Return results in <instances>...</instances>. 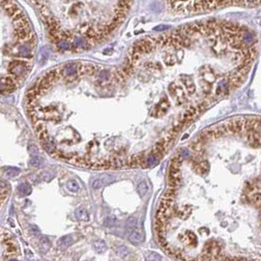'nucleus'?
<instances>
[{
	"label": "nucleus",
	"instance_id": "obj_22",
	"mask_svg": "<svg viewBox=\"0 0 261 261\" xmlns=\"http://www.w3.org/2000/svg\"><path fill=\"white\" fill-rule=\"evenodd\" d=\"M43 163H44V159L39 155H34L30 160V163L33 166H40Z\"/></svg>",
	"mask_w": 261,
	"mask_h": 261
},
{
	"label": "nucleus",
	"instance_id": "obj_6",
	"mask_svg": "<svg viewBox=\"0 0 261 261\" xmlns=\"http://www.w3.org/2000/svg\"><path fill=\"white\" fill-rule=\"evenodd\" d=\"M79 75H86V76H92L96 73V68L92 64H79Z\"/></svg>",
	"mask_w": 261,
	"mask_h": 261
},
{
	"label": "nucleus",
	"instance_id": "obj_28",
	"mask_svg": "<svg viewBox=\"0 0 261 261\" xmlns=\"http://www.w3.org/2000/svg\"><path fill=\"white\" fill-rule=\"evenodd\" d=\"M127 225L129 226V227H134V226L137 225V219H135L134 217L129 218L128 222H127Z\"/></svg>",
	"mask_w": 261,
	"mask_h": 261
},
{
	"label": "nucleus",
	"instance_id": "obj_24",
	"mask_svg": "<svg viewBox=\"0 0 261 261\" xmlns=\"http://www.w3.org/2000/svg\"><path fill=\"white\" fill-rule=\"evenodd\" d=\"M174 197H175V190L173 189H168L162 196V198H164V199H174Z\"/></svg>",
	"mask_w": 261,
	"mask_h": 261
},
{
	"label": "nucleus",
	"instance_id": "obj_23",
	"mask_svg": "<svg viewBox=\"0 0 261 261\" xmlns=\"http://www.w3.org/2000/svg\"><path fill=\"white\" fill-rule=\"evenodd\" d=\"M183 162V158L181 156H177L172 159L171 163H170V167L171 168H180L181 163Z\"/></svg>",
	"mask_w": 261,
	"mask_h": 261
},
{
	"label": "nucleus",
	"instance_id": "obj_10",
	"mask_svg": "<svg viewBox=\"0 0 261 261\" xmlns=\"http://www.w3.org/2000/svg\"><path fill=\"white\" fill-rule=\"evenodd\" d=\"M50 241L47 236H42L40 238V241H39V248H40V251L42 252H47L48 251V248H50Z\"/></svg>",
	"mask_w": 261,
	"mask_h": 261
},
{
	"label": "nucleus",
	"instance_id": "obj_11",
	"mask_svg": "<svg viewBox=\"0 0 261 261\" xmlns=\"http://www.w3.org/2000/svg\"><path fill=\"white\" fill-rule=\"evenodd\" d=\"M75 216L79 220H83V222L89 220V214L85 208H77L75 211Z\"/></svg>",
	"mask_w": 261,
	"mask_h": 261
},
{
	"label": "nucleus",
	"instance_id": "obj_14",
	"mask_svg": "<svg viewBox=\"0 0 261 261\" xmlns=\"http://www.w3.org/2000/svg\"><path fill=\"white\" fill-rule=\"evenodd\" d=\"M18 191L20 192V195H29L32 192V188L29 184L21 183L18 187Z\"/></svg>",
	"mask_w": 261,
	"mask_h": 261
},
{
	"label": "nucleus",
	"instance_id": "obj_15",
	"mask_svg": "<svg viewBox=\"0 0 261 261\" xmlns=\"http://www.w3.org/2000/svg\"><path fill=\"white\" fill-rule=\"evenodd\" d=\"M93 248L95 249V252H97L98 253H102L105 252L106 251V245L105 241L103 240H97L93 243Z\"/></svg>",
	"mask_w": 261,
	"mask_h": 261
},
{
	"label": "nucleus",
	"instance_id": "obj_1",
	"mask_svg": "<svg viewBox=\"0 0 261 261\" xmlns=\"http://www.w3.org/2000/svg\"><path fill=\"white\" fill-rule=\"evenodd\" d=\"M36 36L30 19L16 0H0V52L32 60Z\"/></svg>",
	"mask_w": 261,
	"mask_h": 261
},
{
	"label": "nucleus",
	"instance_id": "obj_25",
	"mask_svg": "<svg viewBox=\"0 0 261 261\" xmlns=\"http://www.w3.org/2000/svg\"><path fill=\"white\" fill-rule=\"evenodd\" d=\"M53 176H54V174H53L52 171H49V170H44V171L41 173V177H42V179H44L45 181L52 180V179L53 178Z\"/></svg>",
	"mask_w": 261,
	"mask_h": 261
},
{
	"label": "nucleus",
	"instance_id": "obj_29",
	"mask_svg": "<svg viewBox=\"0 0 261 261\" xmlns=\"http://www.w3.org/2000/svg\"><path fill=\"white\" fill-rule=\"evenodd\" d=\"M6 187H7L6 183H5L4 181H1V180H0V191H5V190H6Z\"/></svg>",
	"mask_w": 261,
	"mask_h": 261
},
{
	"label": "nucleus",
	"instance_id": "obj_26",
	"mask_svg": "<svg viewBox=\"0 0 261 261\" xmlns=\"http://www.w3.org/2000/svg\"><path fill=\"white\" fill-rule=\"evenodd\" d=\"M115 223H116L115 217H107L104 222V225L106 226V227H111V226L115 225Z\"/></svg>",
	"mask_w": 261,
	"mask_h": 261
},
{
	"label": "nucleus",
	"instance_id": "obj_18",
	"mask_svg": "<svg viewBox=\"0 0 261 261\" xmlns=\"http://www.w3.org/2000/svg\"><path fill=\"white\" fill-rule=\"evenodd\" d=\"M5 174L7 175L8 177H16V175H19L20 173V169L16 168V167H13V166H9V167H5Z\"/></svg>",
	"mask_w": 261,
	"mask_h": 261
},
{
	"label": "nucleus",
	"instance_id": "obj_13",
	"mask_svg": "<svg viewBox=\"0 0 261 261\" xmlns=\"http://www.w3.org/2000/svg\"><path fill=\"white\" fill-rule=\"evenodd\" d=\"M201 75L203 76V78L204 80L207 81V82H213L215 80V73L212 70H205V67L203 68V69L201 70Z\"/></svg>",
	"mask_w": 261,
	"mask_h": 261
},
{
	"label": "nucleus",
	"instance_id": "obj_17",
	"mask_svg": "<svg viewBox=\"0 0 261 261\" xmlns=\"http://www.w3.org/2000/svg\"><path fill=\"white\" fill-rule=\"evenodd\" d=\"M195 169H196V171L199 172V173L207 172L208 169H209V163L206 161H202V162H199V163H196Z\"/></svg>",
	"mask_w": 261,
	"mask_h": 261
},
{
	"label": "nucleus",
	"instance_id": "obj_12",
	"mask_svg": "<svg viewBox=\"0 0 261 261\" xmlns=\"http://www.w3.org/2000/svg\"><path fill=\"white\" fill-rule=\"evenodd\" d=\"M182 82L184 83V85L187 88V91H188L189 94H191L195 92V85L194 83V80L191 77H185L182 78Z\"/></svg>",
	"mask_w": 261,
	"mask_h": 261
},
{
	"label": "nucleus",
	"instance_id": "obj_4",
	"mask_svg": "<svg viewBox=\"0 0 261 261\" xmlns=\"http://www.w3.org/2000/svg\"><path fill=\"white\" fill-rule=\"evenodd\" d=\"M220 246L217 242L215 241H211L208 242L205 247H204V256H208L207 259L212 258V256H217V255L220 253Z\"/></svg>",
	"mask_w": 261,
	"mask_h": 261
},
{
	"label": "nucleus",
	"instance_id": "obj_9",
	"mask_svg": "<svg viewBox=\"0 0 261 261\" xmlns=\"http://www.w3.org/2000/svg\"><path fill=\"white\" fill-rule=\"evenodd\" d=\"M73 243V239L72 235H66L61 237L58 240V247L61 249H66L69 248L72 244Z\"/></svg>",
	"mask_w": 261,
	"mask_h": 261
},
{
	"label": "nucleus",
	"instance_id": "obj_16",
	"mask_svg": "<svg viewBox=\"0 0 261 261\" xmlns=\"http://www.w3.org/2000/svg\"><path fill=\"white\" fill-rule=\"evenodd\" d=\"M158 163H159V160L153 154H149L148 156H146L145 161H144V163H146L145 167L147 166L152 167V166H156V164H158Z\"/></svg>",
	"mask_w": 261,
	"mask_h": 261
},
{
	"label": "nucleus",
	"instance_id": "obj_20",
	"mask_svg": "<svg viewBox=\"0 0 261 261\" xmlns=\"http://www.w3.org/2000/svg\"><path fill=\"white\" fill-rule=\"evenodd\" d=\"M67 188H68V190L73 191V192H77L79 191V189H80V187H79V184L77 182V181L70 180V181H68V183H67Z\"/></svg>",
	"mask_w": 261,
	"mask_h": 261
},
{
	"label": "nucleus",
	"instance_id": "obj_21",
	"mask_svg": "<svg viewBox=\"0 0 261 261\" xmlns=\"http://www.w3.org/2000/svg\"><path fill=\"white\" fill-rule=\"evenodd\" d=\"M116 253H117V255L119 257H121V258H125V257H127L128 255H129V249L127 248V247H125V246H119V247H117V248H116Z\"/></svg>",
	"mask_w": 261,
	"mask_h": 261
},
{
	"label": "nucleus",
	"instance_id": "obj_3",
	"mask_svg": "<svg viewBox=\"0 0 261 261\" xmlns=\"http://www.w3.org/2000/svg\"><path fill=\"white\" fill-rule=\"evenodd\" d=\"M16 78L12 76H6L0 78V93H9L16 89Z\"/></svg>",
	"mask_w": 261,
	"mask_h": 261
},
{
	"label": "nucleus",
	"instance_id": "obj_5",
	"mask_svg": "<svg viewBox=\"0 0 261 261\" xmlns=\"http://www.w3.org/2000/svg\"><path fill=\"white\" fill-rule=\"evenodd\" d=\"M168 109H169V102L166 98H164L155 106L154 115L157 117H161V116L166 114L168 110Z\"/></svg>",
	"mask_w": 261,
	"mask_h": 261
},
{
	"label": "nucleus",
	"instance_id": "obj_7",
	"mask_svg": "<svg viewBox=\"0 0 261 261\" xmlns=\"http://www.w3.org/2000/svg\"><path fill=\"white\" fill-rule=\"evenodd\" d=\"M143 240V235L141 233V231L138 229H134L130 232V234L129 235V241L134 244V245H138Z\"/></svg>",
	"mask_w": 261,
	"mask_h": 261
},
{
	"label": "nucleus",
	"instance_id": "obj_8",
	"mask_svg": "<svg viewBox=\"0 0 261 261\" xmlns=\"http://www.w3.org/2000/svg\"><path fill=\"white\" fill-rule=\"evenodd\" d=\"M43 143V147L44 149L46 150L48 153H50V154H52V153L56 150V144H55V141L52 138L48 137L47 139H45L44 141H42Z\"/></svg>",
	"mask_w": 261,
	"mask_h": 261
},
{
	"label": "nucleus",
	"instance_id": "obj_2",
	"mask_svg": "<svg viewBox=\"0 0 261 261\" xmlns=\"http://www.w3.org/2000/svg\"><path fill=\"white\" fill-rule=\"evenodd\" d=\"M116 177L112 174H103L100 177L94 179L91 182V188L94 190H98L106 186L107 184H110L114 182Z\"/></svg>",
	"mask_w": 261,
	"mask_h": 261
},
{
	"label": "nucleus",
	"instance_id": "obj_27",
	"mask_svg": "<svg viewBox=\"0 0 261 261\" xmlns=\"http://www.w3.org/2000/svg\"><path fill=\"white\" fill-rule=\"evenodd\" d=\"M147 259L148 260H161L162 259V256L159 253H156V252H149L148 253V256H147Z\"/></svg>",
	"mask_w": 261,
	"mask_h": 261
},
{
	"label": "nucleus",
	"instance_id": "obj_19",
	"mask_svg": "<svg viewBox=\"0 0 261 261\" xmlns=\"http://www.w3.org/2000/svg\"><path fill=\"white\" fill-rule=\"evenodd\" d=\"M148 190H149L148 184H147L146 182H144V181L140 182L138 185V194L140 195V196H145L147 192H148Z\"/></svg>",
	"mask_w": 261,
	"mask_h": 261
}]
</instances>
